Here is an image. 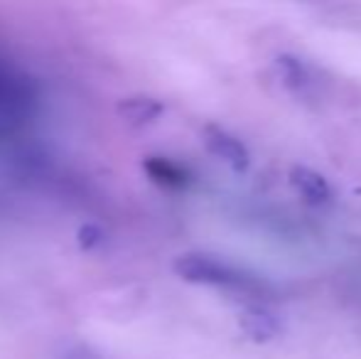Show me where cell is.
<instances>
[{"instance_id": "6da1fadb", "label": "cell", "mask_w": 361, "mask_h": 359, "mask_svg": "<svg viewBox=\"0 0 361 359\" xmlns=\"http://www.w3.org/2000/svg\"><path fill=\"white\" fill-rule=\"evenodd\" d=\"M175 273L187 283L197 286L224 288L233 293H248V296H266L271 293V283L263 281L256 273L226 264L209 254H185L175 261Z\"/></svg>"}, {"instance_id": "7a4b0ae2", "label": "cell", "mask_w": 361, "mask_h": 359, "mask_svg": "<svg viewBox=\"0 0 361 359\" xmlns=\"http://www.w3.org/2000/svg\"><path fill=\"white\" fill-rule=\"evenodd\" d=\"M276 74L281 84L295 99H314L319 91V82L314 69L305 59L295 54H278L276 57Z\"/></svg>"}, {"instance_id": "3957f363", "label": "cell", "mask_w": 361, "mask_h": 359, "mask_svg": "<svg viewBox=\"0 0 361 359\" xmlns=\"http://www.w3.org/2000/svg\"><path fill=\"white\" fill-rule=\"evenodd\" d=\"M204 145L216 160L233 170V173H246L251 165V153L243 145L241 138L228 133L221 126H207L204 128Z\"/></svg>"}, {"instance_id": "277c9868", "label": "cell", "mask_w": 361, "mask_h": 359, "mask_svg": "<svg viewBox=\"0 0 361 359\" xmlns=\"http://www.w3.org/2000/svg\"><path fill=\"white\" fill-rule=\"evenodd\" d=\"M288 180H290V185H293V190L302 197L305 205L327 207L334 202V192L327 178H324L322 173H317V170L307 168V165H295V168H290Z\"/></svg>"}, {"instance_id": "5b68a950", "label": "cell", "mask_w": 361, "mask_h": 359, "mask_svg": "<svg viewBox=\"0 0 361 359\" xmlns=\"http://www.w3.org/2000/svg\"><path fill=\"white\" fill-rule=\"evenodd\" d=\"M241 330L253 342H268L276 335H281V320L266 308H248L241 315Z\"/></svg>"}, {"instance_id": "8992f818", "label": "cell", "mask_w": 361, "mask_h": 359, "mask_svg": "<svg viewBox=\"0 0 361 359\" xmlns=\"http://www.w3.org/2000/svg\"><path fill=\"white\" fill-rule=\"evenodd\" d=\"M145 170L157 185L170 187V190H182V187L190 185V173H187L180 163H175V160H170V158H160V155L147 158Z\"/></svg>"}, {"instance_id": "52a82bcc", "label": "cell", "mask_w": 361, "mask_h": 359, "mask_svg": "<svg viewBox=\"0 0 361 359\" xmlns=\"http://www.w3.org/2000/svg\"><path fill=\"white\" fill-rule=\"evenodd\" d=\"M128 106L133 109V114H130V116H133L135 121H140V123H145V121H152L162 111V106L155 104V101H150V99H133Z\"/></svg>"}]
</instances>
